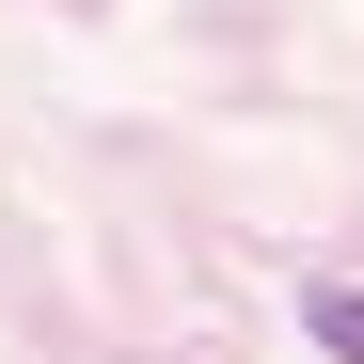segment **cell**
<instances>
[{"mask_svg":"<svg viewBox=\"0 0 364 364\" xmlns=\"http://www.w3.org/2000/svg\"><path fill=\"white\" fill-rule=\"evenodd\" d=\"M301 333H317L333 364H364V285H301Z\"/></svg>","mask_w":364,"mask_h":364,"instance_id":"obj_1","label":"cell"}]
</instances>
